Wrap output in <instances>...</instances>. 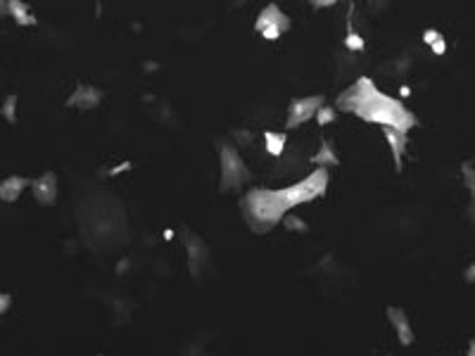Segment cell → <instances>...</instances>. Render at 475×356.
I'll return each mask as SVG.
<instances>
[{
	"label": "cell",
	"mask_w": 475,
	"mask_h": 356,
	"mask_svg": "<svg viewBox=\"0 0 475 356\" xmlns=\"http://www.w3.org/2000/svg\"><path fill=\"white\" fill-rule=\"evenodd\" d=\"M311 5L316 10H321V8H333V5H335V0H323V3H321V0H316V3H311Z\"/></svg>",
	"instance_id": "24"
},
{
	"label": "cell",
	"mask_w": 475,
	"mask_h": 356,
	"mask_svg": "<svg viewBox=\"0 0 475 356\" xmlns=\"http://www.w3.org/2000/svg\"><path fill=\"white\" fill-rule=\"evenodd\" d=\"M219 164H221V178H219L221 193H233V190H240L245 183L252 181V171L247 169V164L240 157L235 145L230 143L219 145Z\"/></svg>",
	"instance_id": "3"
},
{
	"label": "cell",
	"mask_w": 475,
	"mask_h": 356,
	"mask_svg": "<svg viewBox=\"0 0 475 356\" xmlns=\"http://www.w3.org/2000/svg\"><path fill=\"white\" fill-rule=\"evenodd\" d=\"M283 226L288 228V231H297V233H304L307 231V224L302 219H295V216L288 214L283 219Z\"/></svg>",
	"instance_id": "19"
},
{
	"label": "cell",
	"mask_w": 475,
	"mask_h": 356,
	"mask_svg": "<svg viewBox=\"0 0 475 356\" xmlns=\"http://www.w3.org/2000/svg\"><path fill=\"white\" fill-rule=\"evenodd\" d=\"M290 27H292L290 17L276 3H269L266 8L257 15V22H254V29L259 31L261 38H266V41H278L280 36L290 31Z\"/></svg>",
	"instance_id": "4"
},
{
	"label": "cell",
	"mask_w": 475,
	"mask_h": 356,
	"mask_svg": "<svg viewBox=\"0 0 475 356\" xmlns=\"http://www.w3.org/2000/svg\"><path fill=\"white\" fill-rule=\"evenodd\" d=\"M3 10L15 19L19 27H36L38 24V19L29 12V5L22 3V0H8V3H3Z\"/></svg>",
	"instance_id": "12"
},
{
	"label": "cell",
	"mask_w": 475,
	"mask_h": 356,
	"mask_svg": "<svg viewBox=\"0 0 475 356\" xmlns=\"http://www.w3.org/2000/svg\"><path fill=\"white\" fill-rule=\"evenodd\" d=\"M181 235H183V243H185V250H188V266H190V273L195 278L202 276V269L209 264V247L207 243L200 238L197 233L188 231V228H181Z\"/></svg>",
	"instance_id": "6"
},
{
	"label": "cell",
	"mask_w": 475,
	"mask_h": 356,
	"mask_svg": "<svg viewBox=\"0 0 475 356\" xmlns=\"http://www.w3.org/2000/svg\"><path fill=\"white\" fill-rule=\"evenodd\" d=\"M323 107V95H309V98H295L288 105L285 129H297L309 119H316V112Z\"/></svg>",
	"instance_id": "5"
},
{
	"label": "cell",
	"mask_w": 475,
	"mask_h": 356,
	"mask_svg": "<svg viewBox=\"0 0 475 356\" xmlns=\"http://www.w3.org/2000/svg\"><path fill=\"white\" fill-rule=\"evenodd\" d=\"M311 162L316 164V167H321V169L340 167V155H338L335 143L328 141V138H323V141H321V148H319V152L311 157Z\"/></svg>",
	"instance_id": "13"
},
{
	"label": "cell",
	"mask_w": 475,
	"mask_h": 356,
	"mask_svg": "<svg viewBox=\"0 0 475 356\" xmlns=\"http://www.w3.org/2000/svg\"><path fill=\"white\" fill-rule=\"evenodd\" d=\"M468 356H475V338L468 342Z\"/></svg>",
	"instance_id": "25"
},
{
	"label": "cell",
	"mask_w": 475,
	"mask_h": 356,
	"mask_svg": "<svg viewBox=\"0 0 475 356\" xmlns=\"http://www.w3.org/2000/svg\"><path fill=\"white\" fill-rule=\"evenodd\" d=\"M17 103H19V95H8L5 98V103H3V107H0V114H3V119L8 124H12L15 126L17 124Z\"/></svg>",
	"instance_id": "17"
},
{
	"label": "cell",
	"mask_w": 475,
	"mask_h": 356,
	"mask_svg": "<svg viewBox=\"0 0 475 356\" xmlns=\"http://www.w3.org/2000/svg\"><path fill=\"white\" fill-rule=\"evenodd\" d=\"M31 193H34V200L43 207H53L57 200V176L53 171H46L41 178H36L31 183Z\"/></svg>",
	"instance_id": "9"
},
{
	"label": "cell",
	"mask_w": 475,
	"mask_h": 356,
	"mask_svg": "<svg viewBox=\"0 0 475 356\" xmlns=\"http://www.w3.org/2000/svg\"><path fill=\"white\" fill-rule=\"evenodd\" d=\"M438 38H440V31L438 29H426V31H423V41H426L428 46H433V43L438 41Z\"/></svg>",
	"instance_id": "21"
},
{
	"label": "cell",
	"mask_w": 475,
	"mask_h": 356,
	"mask_svg": "<svg viewBox=\"0 0 475 356\" xmlns=\"http://www.w3.org/2000/svg\"><path fill=\"white\" fill-rule=\"evenodd\" d=\"M385 314H388L390 323H393L400 345L402 347H412L414 340H416V335H414V328H412V321H409L407 311H404L402 307H388Z\"/></svg>",
	"instance_id": "8"
},
{
	"label": "cell",
	"mask_w": 475,
	"mask_h": 356,
	"mask_svg": "<svg viewBox=\"0 0 475 356\" xmlns=\"http://www.w3.org/2000/svg\"><path fill=\"white\" fill-rule=\"evenodd\" d=\"M264 145H266V152L271 157H280L288 145V133L283 131H266L264 133Z\"/></svg>",
	"instance_id": "14"
},
{
	"label": "cell",
	"mask_w": 475,
	"mask_h": 356,
	"mask_svg": "<svg viewBox=\"0 0 475 356\" xmlns=\"http://www.w3.org/2000/svg\"><path fill=\"white\" fill-rule=\"evenodd\" d=\"M383 136H385V141H388V145H390V152H393L395 169H397V171H402L404 152H407V145H409L407 133H402V131H397V129H390V126H385V129H383Z\"/></svg>",
	"instance_id": "10"
},
{
	"label": "cell",
	"mask_w": 475,
	"mask_h": 356,
	"mask_svg": "<svg viewBox=\"0 0 475 356\" xmlns=\"http://www.w3.org/2000/svg\"><path fill=\"white\" fill-rule=\"evenodd\" d=\"M345 48L352 50V53H362L366 48L364 38L357 34L354 27H352V15H347V34H345Z\"/></svg>",
	"instance_id": "16"
},
{
	"label": "cell",
	"mask_w": 475,
	"mask_h": 356,
	"mask_svg": "<svg viewBox=\"0 0 475 356\" xmlns=\"http://www.w3.org/2000/svg\"><path fill=\"white\" fill-rule=\"evenodd\" d=\"M464 281H466V283H475V262H473V264L466 269V273H464Z\"/></svg>",
	"instance_id": "23"
},
{
	"label": "cell",
	"mask_w": 475,
	"mask_h": 356,
	"mask_svg": "<svg viewBox=\"0 0 475 356\" xmlns=\"http://www.w3.org/2000/svg\"><path fill=\"white\" fill-rule=\"evenodd\" d=\"M10 304H12V297L8 295V292H3V297H0V314H8L10 311Z\"/></svg>",
	"instance_id": "22"
},
{
	"label": "cell",
	"mask_w": 475,
	"mask_h": 356,
	"mask_svg": "<svg viewBox=\"0 0 475 356\" xmlns=\"http://www.w3.org/2000/svg\"><path fill=\"white\" fill-rule=\"evenodd\" d=\"M461 174H464V183L468 193H471V209H468V214H471V219L475 221V157L461 164Z\"/></svg>",
	"instance_id": "15"
},
{
	"label": "cell",
	"mask_w": 475,
	"mask_h": 356,
	"mask_svg": "<svg viewBox=\"0 0 475 356\" xmlns=\"http://www.w3.org/2000/svg\"><path fill=\"white\" fill-rule=\"evenodd\" d=\"M102 100H105V91H100V88L95 86H86V84H79L74 88V93L67 98V107H76V110L81 112H88V110H95Z\"/></svg>",
	"instance_id": "7"
},
{
	"label": "cell",
	"mask_w": 475,
	"mask_h": 356,
	"mask_svg": "<svg viewBox=\"0 0 475 356\" xmlns=\"http://www.w3.org/2000/svg\"><path fill=\"white\" fill-rule=\"evenodd\" d=\"M31 178L27 176H10L5 178L3 183H0V200L5 202V205H12V202L19 200V195H22L24 188H31Z\"/></svg>",
	"instance_id": "11"
},
{
	"label": "cell",
	"mask_w": 475,
	"mask_h": 356,
	"mask_svg": "<svg viewBox=\"0 0 475 356\" xmlns=\"http://www.w3.org/2000/svg\"><path fill=\"white\" fill-rule=\"evenodd\" d=\"M328 190V169H316L307 178L285 188H252L240 200V212L247 228L257 235L273 231L295 207L323 197Z\"/></svg>",
	"instance_id": "1"
},
{
	"label": "cell",
	"mask_w": 475,
	"mask_h": 356,
	"mask_svg": "<svg viewBox=\"0 0 475 356\" xmlns=\"http://www.w3.org/2000/svg\"><path fill=\"white\" fill-rule=\"evenodd\" d=\"M430 50H433L435 55H445V53H447V41H445V36L440 34V38L433 43V46H430Z\"/></svg>",
	"instance_id": "20"
},
{
	"label": "cell",
	"mask_w": 475,
	"mask_h": 356,
	"mask_svg": "<svg viewBox=\"0 0 475 356\" xmlns=\"http://www.w3.org/2000/svg\"><path fill=\"white\" fill-rule=\"evenodd\" d=\"M335 110L345 114H354L366 124H378L381 129L390 126L407 133L419 124V117L402 103L400 98L378 91V86L369 76H362L354 84L345 88L335 100Z\"/></svg>",
	"instance_id": "2"
},
{
	"label": "cell",
	"mask_w": 475,
	"mask_h": 356,
	"mask_svg": "<svg viewBox=\"0 0 475 356\" xmlns=\"http://www.w3.org/2000/svg\"><path fill=\"white\" fill-rule=\"evenodd\" d=\"M338 119V110H335V105H323L321 110L316 112V124L319 126H328V124H333Z\"/></svg>",
	"instance_id": "18"
}]
</instances>
